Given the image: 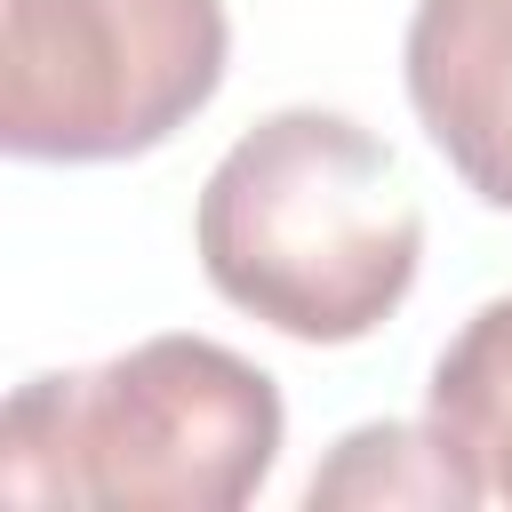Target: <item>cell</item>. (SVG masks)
<instances>
[{
	"mask_svg": "<svg viewBox=\"0 0 512 512\" xmlns=\"http://www.w3.org/2000/svg\"><path fill=\"white\" fill-rule=\"evenodd\" d=\"M192 248L216 296L264 328L296 344H360L416 288L424 208L384 136L288 104L208 168Z\"/></svg>",
	"mask_w": 512,
	"mask_h": 512,
	"instance_id": "6da1fadb",
	"label": "cell"
},
{
	"mask_svg": "<svg viewBox=\"0 0 512 512\" xmlns=\"http://www.w3.org/2000/svg\"><path fill=\"white\" fill-rule=\"evenodd\" d=\"M280 432L288 408L256 360L208 336H144L104 368L16 384L0 416V496L240 512L272 472Z\"/></svg>",
	"mask_w": 512,
	"mask_h": 512,
	"instance_id": "7a4b0ae2",
	"label": "cell"
},
{
	"mask_svg": "<svg viewBox=\"0 0 512 512\" xmlns=\"http://www.w3.org/2000/svg\"><path fill=\"white\" fill-rule=\"evenodd\" d=\"M224 0H0V144L128 160L224 88Z\"/></svg>",
	"mask_w": 512,
	"mask_h": 512,
	"instance_id": "3957f363",
	"label": "cell"
},
{
	"mask_svg": "<svg viewBox=\"0 0 512 512\" xmlns=\"http://www.w3.org/2000/svg\"><path fill=\"white\" fill-rule=\"evenodd\" d=\"M400 64L448 168L488 208H512V0H416Z\"/></svg>",
	"mask_w": 512,
	"mask_h": 512,
	"instance_id": "277c9868",
	"label": "cell"
},
{
	"mask_svg": "<svg viewBox=\"0 0 512 512\" xmlns=\"http://www.w3.org/2000/svg\"><path fill=\"white\" fill-rule=\"evenodd\" d=\"M424 424L480 496L512 504V296L480 304L448 336V352L432 360Z\"/></svg>",
	"mask_w": 512,
	"mask_h": 512,
	"instance_id": "5b68a950",
	"label": "cell"
},
{
	"mask_svg": "<svg viewBox=\"0 0 512 512\" xmlns=\"http://www.w3.org/2000/svg\"><path fill=\"white\" fill-rule=\"evenodd\" d=\"M304 504H480L464 464L432 440V424H360L312 472Z\"/></svg>",
	"mask_w": 512,
	"mask_h": 512,
	"instance_id": "8992f818",
	"label": "cell"
}]
</instances>
